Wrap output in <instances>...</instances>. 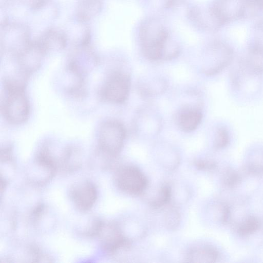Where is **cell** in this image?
Wrapping results in <instances>:
<instances>
[{
	"instance_id": "cell-1",
	"label": "cell",
	"mask_w": 263,
	"mask_h": 263,
	"mask_svg": "<svg viewBox=\"0 0 263 263\" xmlns=\"http://www.w3.org/2000/svg\"><path fill=\"white\" fill-rule=\"evenodd\" d=\"M139 37L142 52L149 60H170L179 53L178 46L170 42L167 32L157 21H145L141 26Z\"/></svg>"
},
{
	"instance_id": "cell-2",
	"label": "cell",
	"mask_w": 263,
	"mask_h": 263,
	"mask_svg": "<svg viewBox=\"0 0 263 263\" xmlns=\"http://www.w3.org/2000/svg\"><path fill=\"white\" fill-rule=\"evenodd\" d=\"M114 181L121 191L131 195H142L148 188L145 174L133 165H120L115 170Z\"/></svg>"
},
{
	"instance_id": "cell-3",
	"label": "cell",
	"mask_w": 263,
	"mask_h": 263,
	"mask_svg": "<svg viewBox=\"0 0 263 263\" xmlns=\"http://www.w3.org/2000/svg\"><path fill=\"white\" fill-rule=\"evenodd\" d=\"M126 135V129L120 122L114 120L104 122L99 130L100 152L118 156L124 146Z\"/></svg>"
},
{
	"instance_id": "cell-4",
	"label": "cell",
	"mask_w": 263,
	"mask_h": 263,
	"mask_svg": "<svg viewBox=\"0 0 263 263\" xmlns=\"http://www.w3.org/2000/svg\"><path fill=\"white\" fill-rule=\"evenodd\" d=\"M7 94L2 105L5 119L13 124H21L28 118L30 107L23 88L6 87Z\"/></svg>"
},
{
	"instance_id": "cell-5",
	"label": "cell",
	"mask_w": 263,
	"mask_h": 263,
	"mask_svg": "<svg viewBox=\"0 0 263 263\" xmlns=\"http://www.w3.org/2000/svg\"><path fill=\"white\" fill-rule=\"evenodd\" d=\"M130 88V78L128 73L116 71L111 74L101 90V98L114 104H122L127 99Z\"/></svg>"
},
{
	"instance_id": "cell-6",
	"label": "cell",
	"mask_w": 263,
	"mask_h": 263,
	"mask_svg": "<svg viewBox=\"0 0 263 263\" xmlns=\"http://www.w3.org/2000/svg\"><path fill=\"white\" fill-rule=\"evenodd\" d=\"M209 51L201 69L205 75L213 76L229 64L232 52L229 47L219 43L212 45Z\"/></svg>"
},
{
	"instance_id": "cell-7",
	"label": "cell",
	"mask_w": 263,
	"mask_h": 263,
	"mask_svg": "<svg viewBox=\"0 0 263 263\" xmlns=\"http://www.w3.org/2000/svg\"><path fill=\"white\" fill-rule=\"evenodd\" d=\"M70 197L80 211L87 212L95 204L98 196L96 185L90 181H84L73 185L70 189Z\"/></svg>"
},
{
	"instance_id": "cell-8",
	"label": "cell",
	"mask_w": 263,
	"mask_h": 263,
	"mask_svg": "<svg viewBox=\"0 0 263 263\" xmlns=\"http://www.w3.org/2000/svg\"><path fill=\"white\" fill-rule=\"evenodd\" d=\"M202 119V113L198 107L186 106L181 109L177 115L176 120L179 128L184 132L196 129Z\"/></svg>"
},
{
	"instance_id": "cell-9",
	"label": "cell",
	"mask_w": 263,
	"mask_h": 263,
	"mask_svg": "<svg viewBox=\"0 0 263 263\" xmlns=\"http://www.w3.org/2000/svg\"><path fill=\"white\" fill-rule=\"evenodd\" d=\"M219 256L218 251L211 246L196 245L187 251L185 259L190 262H213L218 259Z\"/></svg>"
},
{
	"instance_id": "cell-10",
	"label": "cell",
	"mask_w": 263,
	"mask_h": 263,
	"mask_svg": "<svg viewBox=\"0 0 263 263\" xmlns=\"http://www.w3.org/2000/svg\"><path fill=\"white\" fill-rule=\"evenodd\" d=\"M161 123L160 118L155 111L145 108L137 116L136 125L137 130L142 131L144 134H153L158 132Z\"/></svg>"
},
{
	"instance_id": "cell-11",
	"label": "cell",
	"mask_w": 263,
	"mask_h": 263,
	"mask_svg": "<svg viewBox=\"0 0 263 263\" xmlns=\"http://www.w3.org/2000/svg\"><path fill=\"white\" fill-rule=\"evenodd\" d=\"M172 197V185L169 183H163L147 199V203L152 209H162L171 203Z\"/></svg>"
},
{
	"instance_id": "cell-12",
	"label": "cell",
	"mask_w": 263,
	"mask_h": 263,
	"mask_svg": "<svg viewBox=\"0 0 263 263\" xmlns=\"http://www.w3.org/2000/svg\"><path fill=\"white\" fill-rule=\"evenodd\" d=\"M82 164L80 152L76 148L65 149L59 159V169L73 172L80 168Z\"/></svg>"
},
{
	"instance_id": "cell-13",
	"label": "cell",
	"mask_w": 263,
	"mask_h": 263,
	"mask_svg": "<svg viewBox=\"0 0 263 263\" xmlns=\"http://www.w3.org/2000/svg\"><path fill=\"white\" fill-rule=\"evenodd\" d=\"M167 85L166 81L162 78H153L140 83L138 89L142 95L153 97L164 92L167 88Z\"/></svg>"
},
{
	"instance_id": "cell-14",
	"label": "cell",
	"mask_w": 263,
	"mask_h": 263,
	"mask_svg": "<svg viewBox=\"0 0 263 263\" xmlns=\"http://www.w3.org/2000/svg\"><path fill=\"white\" fill-rule=\"evenodd\" d=\"M163 215L164 224L170 231H175L180 226L181 215L177 205L170 203L166 206Z\"/></svg>"
},
{
	"instance_id": "cell-15",
	"label": "cell",
	"mask_w": 263,
	"mask_h": 263,
	"mask_svg": "<svg viewBox=\"0 0 263 263\" xmlns=\"http://www.w3.org/2000/svg\"><path fill=\"white\" fill-rule=\"evenodd\" d=\"M159 159L162 167L167 171H173L180 163V157L174 150L168 148L161 153Z\"/></svg>"
},
{
	"instance_id": "cell-16",
	"label": "cell",
	"mask_w": 263,
	"mask_h": 263,
	"mask_svg": "<svg viewBox=\"0 0 263 263\" xmlns=\"http://www.w3.org/2000/svg\"><path fill=\"white\" fill-rule=\"evenodd\" d=\"M250 54L263 57V25L256 29L250 45Z\"/></svg>"
},
{
	"instance_id": "cell-17",
	"label": "cell",
	"mask_w": 263,
	"mask_h": 263,
	"mask_svg": "<svg viewBox=\"0 0 263 263\" xmlns=\"http://www.w3.org/2000/svg\"><path fill=\"white\" fill-rule=\"evenodd\" d=\"M259 227L258 220L254 217H249L239 226L238 233L241 236H247L254 233Z\"/></svg>"
},
{
	"instance_id": "cell-18",
	"label": "cell",
	"mask_w": 263,
	"mask_h": 263,
	"mask_svg": "<svg viewBox=\"0 0 263 263\" xmlns=\"http://www.w3.org/2000/svg\"><path fill=\"white\" fill-rule=\"evenodd\" d=\"M230 137L228 130L224 127H219L216 131L214 139V147L219 149L227 146L229 143Z\"/></svg>"
},
{
	"instance_id": "cell-19",
	"label": "cell",
	"mask_w": 263,
	"mask_h": 263,
	"mask_svg": "<svg viewBox=\"0 0 263 263\" xmlns=\"http://www.w3.org/2000/svg\"><path fill=\"white\" fill-rule=\"evenodd\" d=\"M248 170L254 174L263 173V151L257 152L248 165Z\"/></svg>"
},
{
	"instance_id": "cell-20",
	"label": "cell",
	"mask_w": 263,
	"mask_h": 263,
	"mask_svg": "<svg viewBox=\"0 0 263 263\" xmlns=\"http://www.w3.org/2000/svg\"><path fill=\"white\" fill-rule=\"evenodd\" d=\"M223 184L227 187H232L239 184L241 180L239 174L232 169H228L222 177Z\"/></svg>"
},
{
	"instance_id": "cell-21",
	"label": "cell",
	"mask_w": 263,
	"mask_h": 263,
	"mask_svg": "<svg viewBox=\"0 0 263 263\" xmlns=\"http://www.w3.org/2000/svg\"><path fill=\"white\" fill-rule=\"evenodd\" d=\"M193 165L196 169L201 171H213L217 167L215 161L208 159H196L194 161Z\"/></svg>"
}]
</instances>
